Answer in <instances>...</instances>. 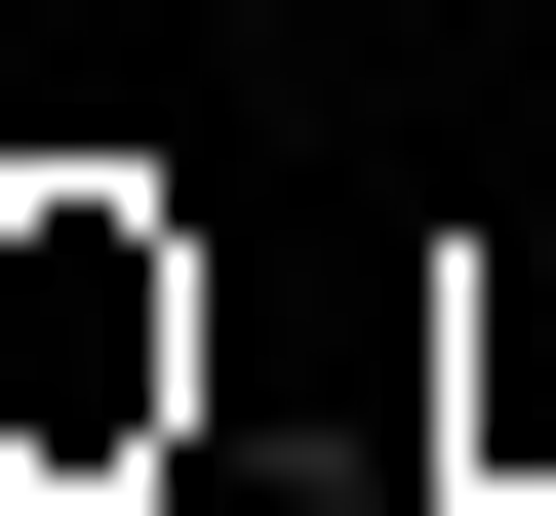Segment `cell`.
I'll list each match as a JSON object with an SVG mask.
<instances>
[{"label":"cell","instance_id":"cell-1","mask_svg":"<svg viewBox=\"0 0 556 516\" xmlns=\"http://www.w3.org/2000/svg\"><path fill=\"white\" fill-rule=\"evenodd\" d=\"M0 398H40V437H119V398H199V278L119 239V160H40V239H0Z\"/></svg>","mask_w":556,"mask_h":516}]
</instances>
